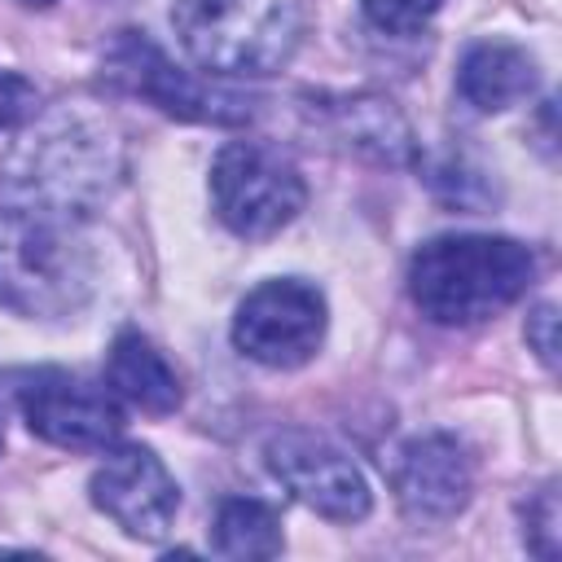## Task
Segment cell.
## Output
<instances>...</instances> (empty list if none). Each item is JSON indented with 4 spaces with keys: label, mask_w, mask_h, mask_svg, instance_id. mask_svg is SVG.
<instances>
[{
    "label": "cell",
    "mask_w": 562,
    "mask_h": 562,
    "mask_svg": "<svg viewBox=\"0 0 562 562\" xmlns=\"http://www.w3.org/2000/svg\"><path fill=\"white\" fill-rule=\"evenodd\" d=\"M79 211L0 193V303L26 321L75 316L97 281V255Z\"/></svg>",
    "instance_id": "6da1fadb"
},
{
    "label": "cell",
    "mask_w": 562,
    "mask_h": 562,
    "mask_svg": "<svg viewBox=\"0 0 562 562\" xmlns=\"http://www.w3.org/2000/svg\"><path fill=\"white\" fill-rule=\"evenodd\" d=\"M536 255L496 233H439L408 259V294L435 325H479L527 294Z\"/></svg>",
    "instance_id": "7a4b0ae2"
},
{
    "label": "cell",
    "mask_w": 562,
    "mask_h": 562,
    "mask_svg": "<svg viewBox=\"0 0 562 562\" xmlns=\"http://www.w3.org/2000/svg\"><path fill=\"white\" fill-rule=\"evenodd\" d=\"M119 176L123 154L110 123L79 105H61L35 119V127L18 140L4 162L0 193H22L79 215H97Z\"/></svg>",
    "instance_id": "3957f363"
},
{
    "label": "cell",
    "mask_w": 562,
    "mask_h": 562,
    "mask_svg": "<svg viewBox=\"0 0 562 562\" xmlns=\"http://www.w3.org/2000/svg\"><path fill=\"white\" fill-rule=\"evenodd\" d=\"M171 31L206 75L259 79L294 57L303 13L299 0H176Z\"/></svg>",
    "instance_id": "277c9868"
},
{
    "label": "cell",
    "mask_w": 562,
    "mask_h": 562,
    "mask_svg": "<svg viewBox=\"0 0 562 562\" xmlns=\"http://www.w3.org/2000/svg\"><path fill=\"white\" fill-rule=\"evenodd\" d=\"M307 184L290 158L259 140H228L211 162V206L220 224L246 241L277 237L299 220Z\"/></svg>",
    "instance_id": "5b68a950"
},
{
    "label": "cell",
    "mask_w": 562,
    "mask_h": 562,
    "mask_svg": "<svg viewBox=\"0 0 562 562\" xmlns=\"http://www.w3.org/2000/svg\"><path fill=\"white\" fill-rule=\"evenodd\" d=\"M105 79L132 97H145L171 119L184 123H215V127H237L250 123V101L241 92H228L211 79H198L193 70L176 66L154 40L136 31H119V40L105 53Z\"/></svg>",
    "instance_id": "8992f818"
},
{
    "label": "cell",
    "mask_w": 562,
    "mask_h": 562,
    "mask_svg": "<svg viewBox=\"0 0 562 562\" xmlns=\"http://www.w3.org/2000/svg\"><path fill=\"white\" fill-rule=\"evenodd\" d=\"M329 307L312 281L272 277L255 285L233 316V347L263 369H299L325 342Z\"/></svg>",
    "instance_id": "52a82bcc"
},
{
    "label": "cell",
    "mask_w": 562,
    "mask_h": 562,
    "mask_svg": "<svg viewBox=\"0 0 562 562\" xmlns=\"http://www.w3.org/2000/svg\"><path fill=\"white\" fill-rule=\"evenodd\" d=\"M18 408L31 435L70 452H105L123 435V400L105 382L66 369H35L18 386Z\"/></svg>",
    "instance_id": "ba28073f"
},
{
    "label": "cell",
    "mask_w": 562,
    "mask_h": 562,
    "mask_svg": "<svg viewBox=\"0 0 562 562\" xmlns=\"http://www.w3.org/2000/svg\"><path fill=\"white\" fill-rule=\"evenodd\" d=\"M272 479L312 514L329 522H360L373 509V492L364 470L325 435L281 430L263 448Z\"/></svg>",
    "instance_id": "9c48e42d"
},
{
    "label": "cell",
    "mask_w": 562,
    "mask_h": 562,
    "mask_svg": "<svg viewBox=\"0 0 562 562\" xmlns=\"http://www.w3.org/2000/svg\"><path fill=\"white\" fill-rule=\"evenodd\" d=\"M92 505L132 540H162L180 509V487L145 443H119L92 470Z\"/></svg>",
    "instance_id": "30bf717a"
},
{
    "label": "cell",
    "mask_w": 562,
    "mask_h": 562,
    "mask_svg": "<svg viewBox=\"0 0 562 562\" xmlns=\"http://www.w3.org/2000/svg\"><path fill=\"white\" fill-rule=\"evenodd\" d=\"M391 487H395L404 518H413L422 527H439V522H452L470 505L474 461L457 435L430 430V435L408 439L395 452Z\"/></svg>",
    "instance_id": "8fae6325"
},
{
    "label": "cell",
    "mask_w": 562,
    "mask_h": 562,
    "mask_svg": "<svg viewBox=\"0 0 562 562\" xmlns=\"http://www.w3.org/2000/svg\"><path fill=\"white\" fill-rule=\"evenodd\" d=\"M105 386L123 404H132L140 413H154V417L176 413L180 400H184V386H180L176 369L167 364V356L140 329L114 334V342L105 351Z\"/></svg>",
    "instance_id": "7c38bea8"
},
{
    "label": "cell",
    "mask_w": 562,
    "mask_h": 562,
    "mask_svg": "<svg viewBox=\"0 0 562 562\" xmlns=\"http://www.w3.org/2000/svg\"><path fill=\"white\" fill-rule=\"evenodd\" d=\"M457 92L483 114L509 110L536 92V61L518 44L479 40L465 48V57L457 66Z\"/></svg>",
    "instance_id": "4fadbf2b"
},
{
    "label": "cell",
    "mask_w": 562,
    "mask_h": 562,
    "mask_svg": "<svg viewBox=\"0 0 562 562\" xmlns=\"http://www.w3.org/2000/svg\"><path fill=\"white\" fill-rule=\"evenodd\" d=\"M211 549L220 558H241V562L277 558L285 549L277 509L268 501H255V496H228V501H220L215 522H211Z\"/></svg>",
    "instance_id": "5bb4252c"
},
{
    "label": "cell",
    "mask_w": 562,
    "mask_h": 562,
    "mask_svg": "<svg viewBox=\"0 0 562 562\" xmlns=\"http://www.w3.org/2000/svg\"><path fill=\"white\" fill-rule=\"evenodd\" d=\"M334 114H338V132L356 149H373L386 162H404L413 154V136H408L404 119L391 110V101L356 97V101H338Z\"/></svg>",
    "instance_id": "9a60e30c"
},
{
    "label": "cell",
    "mask_w": 562,
    "mask_h": 562,
    "mask_svg": "<svg viewBox=\"0 0 562 562\" xmlns=\"http://www.w3.org/2000/svg\"><path fill=\"white\" fill-rule=\"evenodd\" d=\"M443 0H360V13L382 35H417L439 13Z\"/></svg>",
    "instance_id": "2e32d148"
},
{
    "label": "cell",
    "mask_w": 562,
    "mask_h": 562,
    "mask_svg": "<svg viewBox=\"0 0 562 562\" xmlns=\"http://www.w3.org/2000/svg\"><path fill=\"white\" fill-rule=\"evenodd\" d=\"M522 540H527V549L536 553V558H558V549H562V527H558V483H544L536 496H531V505L522 509Z\"/></svg>",
    "instance_id": "e0dca14e"
},
{
    "label": "cell",
    "mask_w": 562,
    "mask_h": 562,
    "mask_svg": "<svg viewBox=\"0 0 562 562\" xmlns=\"http://www.w3.org/2000/svg\"><path fill=\"white\" fill-rule=\"evenodd\" d=\"M35 114H40V92H35V83H31L26 75H18V70H0V132L26 123V119H35Z\"/></svg>",
    "instance_id": "ac0fdd59"
},
{
    "label": "cell",
    "mask_w": 562,
    "mask_h": 562,
    "mask_svg": "<svg viewBox=\"0 0 562 562\" xmlns=\"http://www.w3.org/2000/svg\"><path fill=\"white\" fill-rule=\"evenodd\" d=\"M527 347L540 356L544 369L558 364V307L553 303H536L527 316Z\"/></svg>",
    "instance_id": "d6986e66"
},
{
    "label": "cell",
    "mask_w": 562,
    "mask_h": 562,
    "mask_svg": "<svg viewBox=\"0 0 562 562\" xmlns=\"http://www.w3.org/2000/svg\"><path fill=\"white\" fill-rule=\"evenodd\" d=\"M18 4H26V9H48V4H57V0H18Z\"/></svg>",
    "instance_id": "ffe728a7"
},
{
    "label": "cell",
    "mask_w": 562,
    "mask_h": 562,
    "mask_svg": "<svg viewBox=\"0 0 562 562\" xmlns=\"http://www.w3.org/2000/svg\"><path fill=\"white\" fill-rule=\"evenodd\" d=\"M0 448H4V430H0Z\"/></svg>",
    "instance_id": "44dd1931"
}]
</instances>
